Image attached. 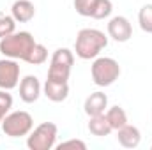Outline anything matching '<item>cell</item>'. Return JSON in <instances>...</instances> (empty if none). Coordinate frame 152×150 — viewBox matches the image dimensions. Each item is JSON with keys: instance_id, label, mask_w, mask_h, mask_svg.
<instances>
[{"instance_id": "obj_1", "label": "cell", "mask_w": 152, "mask_h": 150, "mask_svg": "<svg viewBox=\"0 0 152 150\" xmlns=\"http://www.w3.org/2000/svg\"><path fill=\"white\" fill-rule=\"evenodd\" d=\"M106 44H108V37L104 36V32L97 28H81L75 41L76 57H80L81 60L96 58L101 53V50L106 48Z\"/></svg>"}, {"instance_id": "obj_2", "label": "cell", "mask_w": 152, "mask_h": 150, "mask_svg": "<svg viewBox=\"0 0 152 150\" xmlns=\"http://www.w3.org/2000/svg\"><path fill=\"white\" fill-rule=\"evenodd\" d=\"M34 46H36V39L30 32H14L7 37L0 39V53L14 60H27Z\"/></svg>"}, {"instance_id": "obj_3", "label": "cell", "mask_w": 152, "mask_h": 150, "mask_svg": "<svg viewBox=\"0 0 152 150\" xmlns=\"http://www.w3.org/2000/svg\"><path fill=\"white\" fill-rule=\"evenodd\" d=\"M73 64H75V53L71 50H67V48L55 50L53 55H51L50 69H48V79L67 83V79L71 76Z\"/></svg>"}, {"instance_id": "obj_4", "label": "cell", "mask_w": 152, "mask_h": 150, "mask_svg": "<svg viewBox=\"0 0 152 150\" xmlns=\"http://www.w3.org/2000/svg\"><path fill=\"white\" fill-rule=\"evenodd\" d=\"M90 73H92V81L97 87H110L120 76V66L115 58H110V57L97 58L96 57V60L90 67Z\"/></svg>"}, {"instance_id": "obj_5", "label": "cell", "mask_w": 152, "mask_h": 150, "mask_svg": "<svg viewBox=\"0 0 152 150\" xmlns=\"http://www.w3.org/2000/svg\"><path fill=\"white\" fill-rule=\"evenodd\" d=\"M2 131L5 136L9 138H21L30 134V131L34 129V118L28 111H12L7 113L2 120Z\"/></svg>"}, {"instance_id": "obj_6", "label": "cell", "mask_w": 152, "mask_h": 150, "mask_svg": "<svg viewBox=\"0 0 152 150\" xmlns=\"http://www.w3.org/2000/svg\"><path fill=\"white\" fill-rule=\"evenodd\" d=\"M58 129L53 122H42L27 138V147L30 150H51L55 147Z\"/></svg>"}, {"instance_id": "obj_7", "label": "cell", "mask_w": 152, "mask_h": 150, "mask_svg": "<svg viewBox=\"0 0 152 150\" xmlns=\"http://www.w3.org/2000/svg\"><path fill=\"white\" fill-rule=\"evenodd\" d=\"M20 83V64L14 58H2L0 60V88L12 90Z\"/></svg>"}, {"instance_id": "obj_8", "label": "cell", "mask_w": 152, "mask_h": 150, "mask_svg": "<svg viewBox=\"0 0 152 150\" xmlns=\"http://www.w3.org/2000/svg\"><path fill=\"white\" fill-rule=\"evenodd\" d=\"M108 36L117 42H127L133 37V27L126 16H115L108 21Z\"/></svg>"}, {"instance_id": "obj_9", "label": "cell", "mask_w": 152, "mask_h": 150, "mask_svg": "<svg viewBox=\"0 0 152 150\" xmlns=\"http://www.w3.org/2000/svg\"><path fill=\"white\" fill-rule=\"evenodd\" d=\"M41 90H42V87L36 76L28 74L20 81V99L27 104H32L37 101L41 95Z\"/></svg>"}, {"instance_id": "obj_10", "label": "cell", "mask_w": 152, "mask_h": 150, "mask_svg": "<svg viewBox=\"0 0 152 150\" xmlns=\"http://www.w3.org/2000/svg\"><path fill=\"white\" fill-rule=\"evenodd\" d=\"M106 108H108V97L104 92H92L85 99V104H83V110L88 117L103 115Z\"/></svg>"}, {"instance_id": "obj_11", "label": "cell", "mask_w": 152, "mask_h": 150, "mask_svg": "<svg viewBox=\"0 0 152 150\" xmlns=\"http://www.w3.org/2000/svg\"><path fill=\"white\" fill-rule=\"evenodd\" d=\"M117 140L124 149H136L142 141V133L138 127L126 124L124 127H120L117 131Z\"/></svg>"}, {"instance_id": "obj_12", "label": "cell", "mask_w": 152, "mask_h": 150, "mask_svg": "<svg viewBox=\"0 0 152 150\" xmlns=\"http://www.w3.org/2000/svg\"><path fill=\"white\" fill-rule=\"evenodd\" d=\"M44 95L51 101V103H62L67 99L69 95V83H60V81H51L46 78V83L42 87Z\"/></svg>"}, {"instance_id": "obj_13", "label": "cell", "mask_w": 152, "mask_h": 150, "mask_svg": "<svg viewBox=\"0 0 152 150\" xmlns=\"http://www.w3.org/2000/svg\"><path fill=\"white\" fill-rule=\"evenodd\" d=\"M11 16L20 23H28L36 16V7L30 0H16L11 7Z\"/></svg>"}, {"instance_id": "obj_14", "label": "cell", "mask_w": 152, "mask_h": 150, "mask_svg": "<svg viewBox=\"0 0 152 150\" xmlns=\"http://www.w3.org/2000/svg\"><path fill=\"white\" fill-rule=\"evenodd\" d=\"M88 131L90 134L97 136V138H104L108 136L113 129L110 125V122L106 120V115H96V117H90V122H88Z\"/></svg>"}, {"instance_id": "obj_15", "label": "cell", "mask_w": 152, "mask_h": 150, "mask_svg": "<svg viewBox=\"0 0 152 150\" xmlns=\"http://www.w3.org/2000/svg\"><path fill=\"white\" fill-rule=\"evenodd\" d=\"M104 115H106V120L110 122L113 131H118L120 127H124L127 124V113L124 111V108H120V106H112Z\"/></svg>"}, {"instance_id": "obj_16", "label": "cell", "mask_w": 152, "mask_h": 150, "mask_svg": "<svg viewBox=\"0 0 152 150\" xmlns=\"http://www.w3.org/2000/svg\"><path fill=\"white\" fill-rule=\"evenodd\" d=\"M46 60H48V50H46V46L36 42V46L30 50V53H28V57H27L25 62L30 64V66H41Z\"/></svg>"}, {"instance_id": "obj_17", "label": "cell", "mask_w": 152, "mask_h": 150, "mask_svg": "<svg viewBox=\"0 0 152 150\" xmlns=\"http://www.w3.org/2000/svg\"><path fill=\"white\" fill-rule=\"evenodd\" d=\"M138 23L140 28L147 34H152V4H147L138 12Z\"/></svg>"}, {"instance_id": "obj_18", "label": "cell", "mask_w": 152, "mask_h": 150, "mask_svg": "<svg viewBox=\"0 0 152 150\" xmlns=\"http://www.w3.org/2000/svg\"><path fill=\"white\" fill-rule=\"evenodd\" d=\"M112 11H113L112 0H97L96 9H94V12H92V18H94V20H104V18H108V16L112 14Z\"/></svg>"}, {"instance_id": "obj_19", "label": "cell", "mask_w": 152, "mask_h": 150, "mask_svg": "<svg viewBox=\"0 0 152 150\" xmlns=\"http://www.w3.org/2000/svg\"><path fill=\"white\" fill-rule=\"evenodd\" d=\"M75 9L80 16H85V18H92V12L96 9V4L97 0H75Z\"/></svg>"}, {"instance_id": "obj_20", "label": "cell", "mask_w": 152, "mask_h": 150, "mask_svg": "<svg viewBox=\"0 0 152 150\" xmlns=\"http://www.w3.org/2000/svg\"><path fill=\"white\" fill-rule=\"evenodd\" d=\"M14 32H16V20L12 16H7V14L0 16V39L7 37Z\"/></svg>"}, {"instance_id": "obj_21", "label": "cell", "mask_w": 152, "mask_h": 150, "mask_svg": "<svg viewBox=\"0 0 152 150\" xmlns=\"http://www.w3.org/2000/svg\"><path fill=\"white\" fill-rule=\"evenodd\" d=\"M11 108H12V95L9 94V90L0 88V124L4 120V117L11 111Z\"/></svg>"}, {"instance_id": "obj_22", "label": "cell", "mask_w": 152, "mask_h": 150, "mask_svg": "<svg viewBox=\"0 0 152 150\" xmlns=\"http://www.w3.org/2000/svg\"><path fill=\"white\" fill-rule=\"evenodd\" d=\"M57 149L62 150V149H80V150H85L87 149V145H85V141H81V140H67V141H62L60 145H57Z\"/></svg>"}]
</instances>
